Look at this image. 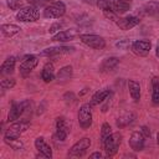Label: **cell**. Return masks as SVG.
Listing matches in <instances>:
<instances>
[{
    "instance_id": "obj_39",
    "label": "cell",
    "mask_w": 159,
    "mask_h": 159,
    "mask_svg": "<svg viewBox=\"0 0 159 159\" xmlns=\"http://www.w3.org/2000/svg\"><path fill=\"white\" fill-rule=\"evenodd\" d=\"M87 91H88V88H84V89H83V91H82V92L80 93V96H82V94H84V93H86Z\"/></svg>"
},
{
    "instance_id": "obj_6",
    "label": "cell",
    "mask_w": 159,
    "mask_h": 159,
    "mask_svg": "<svg viewBox=\"0 0 159 159\" xmlns=\"http://www.w3.org/2000/svg\"><path fill=\"white\" fill-rule=\"evenodd\" d=\"M65 12H66V5L60 0L48 4L43 10V15L47 19H60L65 15Z\"/></svg>"
},
{
    "instance_id": "obj_36",
    "label": "cell",
    "mask_w": 159,
    "mask_h": 159,
    "mask_svg": "<svg viewBox=\"0 0 159 159\" xmlns=\"http://www.w3.org/2000/svg\"><path fill=\"white\" fill-rule=\"evenodd\" d=\"M102 157H103V155H102V153H99V152H94V153H92V154L89 155L91 159H94V158H98V159H99V158H102Z\"/></svg>"
},
{
    "instance_id": "obj_33",
    "label": "cell",
    "mask_w": 159,
    "mask_h": 159,
    "mask_svg": "<svg viewBox=\"0 0 159 159\" xmlns=\"http://www.w3.org/2000/svg\"><path fill=\"white\" fill-rule=\"evenodd\" d=\"M103 15H104V16H106L108 20L113 21L114 24H117V21L119 20L118 14H114V12H112V11H107V10H104V11H103Z\"/></svg>"
},
{
    "instance_id": "obj_3",
    "label": "cell",
    "mask_w": 159,
    "mask_h": 159,
    "mask_svg": "<svg viewBox=\"0 0 159 159\" xmlns=\"http://www.w3.org/2000/svg\"><path fill=\"white\" fill-rule=\"evenodd\" d=\"M40 17V10L36 6H24L22 9H20L16 14V19L21 22H34L36 20H39Z\"/></svg>"
},
{
    "instance_id": "obj_24",
    "label": "cell",
    "mask_w": 159,
    "mask_h": 159,
    "mask_svg": "<svg viewBox=\"0 0 159 159\" xmlns=\"http://www.w3.org/2000/svg\"><path fill=\"white\" fill-rule=\"evenodd\" d=\"M152 101L153 104H159V76L152 78Z\"/></svg>"
},
{
    "instance_id": "obj_35",
    "label": "cell",
    "mask_w": 159,
    "mask_h": 159,
    "mask_svg": "<svg viewBox=\"0 0 159 159\" xmlns=\"http://www.w3.org/2000/svg\"><path fill=\"white\" fill-rule=\"evenodd\" d=\"M61 27H62V24H60V22H57V24H53V25H52V26L48 29V32L55 35V32L57 34V32H58V30H60Z\"/></svg>"
},
{
    "instance_id": "obj_27",
    "label": "cell",
    "mask_w": 159,
    "mask_h": 159,
    "mask_svg": "<svg viewBox=\"0 0 159 159\" xmlns=\"http://www.w3.org/2000/svg\"><path fill=\"white\" fill-rule=\"evenodd\" d=\"M111 134H112V128H111L109 123L104 122V123L102 124V127H101V144H102Z\"/></svg>"
},
{
    "instance_id": "obj_4",
    "label": "cell",
    "mask_w": 159,
    "mask_h": 159,
    "mask_svg": "<svg viewBox=\"0 0 159 159\" xmlns=\"http://www.w3.org/2000/svg\"><path fill=\"white\" fill-rule=\"evenodd\" d=\"M30 123L27 119H21L19 122H14L4 134V139H12V138H20V135L29 128Z\"/></svg>"
},
{
    "instance_id": "obj_5",
    "label": "cell",
    "mask_w": 159,
    "mask_h": 159,
    "mask_svg": "<svg viewBox=\"0 0 159 159\" xmlns=\"http://www.w3.org/2000/svg\"><path fill=\"white\" fill-rule=\"evenodd\" d=\"M80 40L82 43H84L88 47H92L94 50H102L106 46V40L99 36V35H94V34H81L78 35Z\"/></svg>"
},
{
    "instance_id": "obj_34",
    "label": "cell",
    "mask_w": 159,
    "mask_h": 159,
    "mask_svg": "<svg viewBox=\"0 0 159 159\" xmlns=\"http://www.w3.org/2000/svg\"><path fill=\"white\" fill-rule=\"evenodd\" d=\"M142 134H143V137L145 138V139H148V138H150V135H152V133H150V129L147 127V125H142L140 127V130H139Z\"/></svg>"
},
{
    "instance_id": "obj_26",
    "label": "cell",
    "mask_w": 159,
    "mask_h": 159,
    "mask_svg": "<svg viewBox=\"0 0 159 159\" xmlns=\"http://www.w3.org/2000/svg\"><path fill=\"white\" fill-rule=\"evenodd\" d=\"M118 63H119V60H118L117 57H108V58H106V60L102 62V65H101V71H103V72L112 71V70H114V68L118 66Z\"/></svg>"
},
{
    "instance_id": "obj_41",
    "label": "cell",
    "mask_w": 159,
    "mask_h": 159,
    "mask_svg": "<svg viewBox=\"0 0 159 159\" xmlns=\"http://www.w3.org/2000/svg\"><path fill=\"white\" fill-rule=\"evenodd\" d=\"M120 1H124V2H129L130 4V1H133V0H120Z\"/></svg>"
},
{
    "instance_id": "obj_18",
    "label": "cell",
    "mask_w": 159,
    "mask_h": 159,
    "mask_svg": "<svg viewBox=\"0 0 159 159\" xmlns=\"http://www.w3.org/2000/svg\"><path fill=\"white\" fill-rule=\"evenodd\" d=\"M76 31L75 30H62L58 31L57 34L52 35V41H58V42H66V41H71L76 37Z\"/></svg>"
},
{
    "instance_id": "obj_9",
    "label": "cell",
    "mask_w": 159,
    "mask_h": 159,
    "mask_svg": "<svg viewBox=\"0 0 159 159\" xmlns=\"http://www.w3.org/2000/svg\"><path fill=\"white\" fill-rule=\"evenodd\" d=\"M92 142H91V138L88 137H84V138H81L80 140H77L68 150V157H81L83 155L87 149L91 147Z\"/></svg>"
},
{
    "instance_id": "obj_11",
    "label": "cell",
    "mask_w": 159,
    "mask_h": 159,
    "mask_svg": "<svg viewBox=\"0 0 159 159\" xmlns=\"http://www.w3.org/2000/svg\"><path fill=\"white\" fill-rule=\"evenodd\" d=\"M150 48H152V43L148 40H137L130 45V50L133 51V53L139 57L148 56L150 52Z\"/></svg>"
},
{
    "instance_id": "obj_15",
    "label": "cell",
    "mask_w": 159,
    "mask_h": 159,
    "mask_svg": "<svg viewBox=\"0 0 159 159\" xmlns=\"http://www.w3.org/2000/svg\"><path fill=\"white\" fill-rule=\"evenodd\" d=\"M144 142H145V138L140 132H133L129 138V147L134 152H139L144 148Z\"/></svg>"
},
{
    "instance_id": "obj_12",
    "label": "cell",
    "mask_w": 159,
    "mask_h": 159,
    "mask_svg": "<svg viewBox=\"0 0 159 159\" xmlns=\"http://www.w3.org/2000/svg\"><path fill=\"white\" fill-rule=\"evenodd\" d=\"M37 63H39L37 56H35V55H26V56L22 58L21 63H20V67H19L20 73H21L24 77L27 76V75L37 66Z\"/></svg>"
},
{
    "instance_id": "obj_10",
    "label": "cell",
    "mask_w": 159,
    "mask_h": 159,
    "mask_svg": "<svg viewBox=\"0 0 159 159\" xmlns=\"http://www.w3.org/2000/svg\"><path fill=\"white\" fill-rule=\"evenodd\" d=\"M70 130H71V124H70V122L67 120V118H65V117H58V118L56 119V138H57L58 140L63 142V140L67 138Z\"/></svg>"
},
{
    "instance_id": "obj_8",
    "label": "cell",
    "mask_w": 159,
    "mask_h": 159,
    "mask_svg": "<svg viewBox=\"0 0 159 159\" xmlns=\"http://www.w3.org/2000/svg\"><path fill=\"white\" fill-rule=\"evenodd\" d=\"M29 109V102L24 101V102H12L10 111L7 113V120L9 122H16L22 114L24 112H26Z\"/></svg>"
},
{
    "instance_id": "obj_1",
    "label": "cell",
    "mask_w": 159,
    "mask_h": 159,
    "mask_svg": "<svg viewBox=\"0 0 159 159\" xmlns=\"http://www.w3.org/2000/svg\"><path fill=\"white\" fill-rule=\"evenodd\" d=\"M97 6L102 11L107 10V11H112V12L118 14V15L124 14L130 9L129 2H124L120 0H98Z\"/></svg>"
},
{
    "instance_id": "obj_2",
    "label": "cell",
    "mask_w": 159,
    "mask_h": 159,
    "mask_svg": "<svg viewBox=\"0 0 159 159\" xmlns=\"http://www.w3.org/2000/svg\"><path fill=\"white\" fill-rule=\"evenodd\" d=\"M122 143V134L120 133H112L103 143V149L106 153V157H113L117 154L119 145Z\"/></svg>"
},
{
    "instance_id": "obj_17",
    "label": "cell",
    "mask_w": 159,
    "mask_h": 159,
    "mask_svg": "<svg viewBox=\"0 0 159 159\" xmlns=\"http://www.w3.org/2000/svg\"><path fill=\"white\" fill-rule=\"evenodd\" d=\"M109 94H111V89H109V88L99 89V91H97V92L92 96V98H91V101H89V104H91L92 107L98 106V104H101L102 102H104V101L109 97Z\"/></svg>"
},
{
    "instance_id": "obj_22",
    "label": "cell",
    "mask_w": 159,
    "mask_h": 159,
    "mask_svg": "<svg viewBox=\"0 0 159 159\" xmlns=\"http://www.w3.org/2000/svg\"><path fill=\"white\" fill-rule=\"evenodd\" d=\"M15 65H16V58L14 56L7 57L2 62V65L0 67V73L1 75H9V73H11L14 71V68H15Z\"/></svg>"
},
{
    "instance_id": "obj_28",
    "label": "cell",
    "mask_w": 159,
    "mask_h": 159,
    "mask_svg": "<svg viewBox=\"0 0 159 159\" xmlns=\"http://www.w3.org/2000/svg\"><path fill=\"white\" fill-rule=\"evenodd\" d=\"M5 140V143L7 144V145H10L12 149H15V150H19V149H22L24 148V143L19 139V138H12V139H4Z\"/></svg>"
},
{
    "instance_id": "obj_19",
    "label": "cell",
    "mask_w": 159,
    "mask_h": 159,
    "mask_svg": "<svg viewBox=\"0 0 159 159\" xmlns=\"http://www.w3.org/2000/svg\"><path fill=\"white\" fill-rule=\"evenodd\" d=\"M41 78H42L43 82H46V83L53 81V78H55V67H53V65H52L51 62L45 63V66L42 67Z\"/></svg>"
},
{
    "instance_id": "obj_29",
    "label": "cell",
    "mask_w": 159,
    "mask_h": 159,
    "mask_svg": "<svg viewBox=\"0 0 159 159\" xmlns=\"http://www.w3.org/2000/svg\"><path fill=\"white\" fill-rule=\"evenodd\" d=\"M6 5L11 10H20L24 7V1L22 0H6Z\"/></svg>"
},
{
    "instance_id": "obj_21",
    "label": "cell",
    "mask_w": 159,
    "mask_h": 159,
    "mask_svg": "<svg viewBox=\"0 0 159 159\" xmlns=\"http://www.w3.org/2000/svg\"><path fill=\"white\" fill-rule=\"evenodd\" d=\"M128 89H129V94H130L132 99L134 102H138L140 99V86H139V83L134 80H129L128 81Z\"/></svg>"
},
{
    "instance_id": "obj_30",
    "label": "cell",
    "mask_w": 159,
    "mask_h": 159,
    "mask_svg": "<svg viewBox=\"0 0 159 159\" xmlns=\"http://www.w3.org/2000/svg\"><path fill=\"white\" fill-rule=\"evenodd\" d=\"M133 118H134V116H133V114H127L125 117H120V118H118L117 124H118L119 127H124V125H127V124L132 123V122H133Z\"/></svg>"
},
{
    "instance_id": "obj_40",
    "label": "cell",
    "mask_w": 159,
    "mask_h": 159,
    "mask_svg": "<svg viewBox=\"0 0 159 159\" xmlns=\"http://www.w3.org/2000/svg\"><path fill=\"white\" fill-rule=\"evenodd\" d=\"M157 143H158V145H159V133H158V135H157Z\"/></svg>"
},
{
    "instance_id": "obj_25",
    "label": "cell",
    "mask_w": 159,
    "mask_h": 159,
    "mask_svg": "<svg viewBox=\"0 0 159 159\" xmlns=\"http://www.w3.org/2000/svg\"><path fill=\"white\" fill-rule=\"evenodd\" d=\"M144 12L149 16L159 19V2L157 1H150L144 5Z\"/></svg>"
},
{
    "instance_id": "obj_31",
    "label": "cell",
    "mask_w": 159,
    "mask_h": 159,
    "mask_svg": "<svg viewBox=\"0 0 159 159\" xmlns=\"http://www.w3.org/2000/svg\"><path fill=\"white\" fill-rule=\"evenodd\" d=\"M15 83H16L15 78H5V80L1 81L0 86H1L2 89H11L15 86Z\"/></svg>"
},
{
    "instance_id": "obj_38",
    "label": "cell",
    "mask_w": 159,
    "mask_h": 159,
    "mask_svg": "<svg viewBox=\"0 0 159 159\" xmlns=\"http://www.w3.org/2000/svg\"><path fill=\"white\" fill-rule=\"evenodd\" d=\"M155 56L159 58V45L157 46V48H155Z\"/></svg>"
},
{
    "instance_id": "obj_14",
    "label": "cell",
    "mask_w": 159,
    "mask_h": 159,
    "mask_svg": "<svg viewBox=\"0 0 159 159\" xmlns=\"http://www.w3.org/2000/svg\"><path fill=\"white\" fill-rule=\"evenodd\" d=\"M140 22V20H139V17H137V16H125V17H119V20L117 21V26L119 27V29H122V30H130V29H133L134 26H137L138 24Z\"/></svg>"
},
{
    "instance_id": "obj_13",
    "label": "cell",
    "mask_w": 159,
    "mask_h": 159,
    "mask_svg": "<svg viewBox=\"0 0 159 159\" xmlns=\"http://www.w3.org/2000/svg\"><path fill=\"white\" fill-rule=\"evenodd\" d=\"M35 148L37 150V158H52V149L51 147L45 142L42 137H39L35 139Z\"/></svg>"
},
{
    "instance_id": "obj_16",
    "label": "cell",
    "mask_w": 159,
    "mask_h": 159,
    "mask_svg": "<svg viewBox=\"0 0 159 159\" xmlns=\"http://www.w3.org/2000/svg\"><path fill=\"white\" fill-rule=\"evenodd\" d=\"M75 48L70 47V46H55V47H47L41 52V56H57V55H62V53H68L72 52Z\"/></svg>"
},
{
    "instance_id": "obj_20",
    "label": "cell",
    "mask_w": 159,
    "mask_h": 159,
    "mask_svg": "<svg viewBox=\"0 0 159 159\" xmlns=\"http://www.w3.org/2000/svg\"><path fill=\"white\" fill-rule=\"evenodd\" d=\"M0 30L5 37H12L21 31V27L15 24H4V25H1Z\"/></svg>"
},
{
    "instance_id": "obj_7",
    "label": "cell",
    "mask_w": 159,
    "mask_h": 159,
    "mask_svg": "<svg viewBox=\"0 0 159 159\" xmlns=\"http://www.w3.org/2000/svg\"><path fill=\"white\" fill-rule=\"evenodd\" d=\"M77 118H78V124L81 128L83 129L89 128L92 125V106L89 103L82 104L78 109Z\"/></svg>"
},
{
    "instance_id": "obj_23",
    "label": "cell",
    "mask_w": 159,
    "mask_h": 159,
    "mask_svg": "<svg viewBox=\"0 0 159 159\" xmlns=\"http://www.w3.org/2000/svg\"><path fill=\"white\" fill-rule=\"evenodd\" d=\"M72 75H73V68H72V66H65V67H62V68L57 72L56 80H58L60 82H66V81L71 80Z\"/></svg>"
},
{
    "instance_id": "obj_37",
    "label": "cell",
    "mask_w": 159,
    "mask_h": 159,
    "mask_svg": "<svg viewBox=\"0 0 159 159\" xmlns=\"http://www.w3.org/2000/svg\"><path fill=\"white\" fill-rule=\"evenodd\" d=\"M84 2H88V4H96L97 5V2H98V0H83Z\"/></svg>"
},
{
    "instance_id": "obj_32",
    "label": "cell",
    "mask_w": 159,
    "mask_h": 159,
    "mask_svg": "<svg viewBox=\"0 0 159 159\" xmlns=\"http://www.w3.org/2000/svg\"><path fill=\"white\" fill-rule=\"evenodd\" d=\"M29 1V4L30 5H32V6H36V7H41V6H43V5H48V4H51V0H27Z\"/></svg>"
}]
</instances>
